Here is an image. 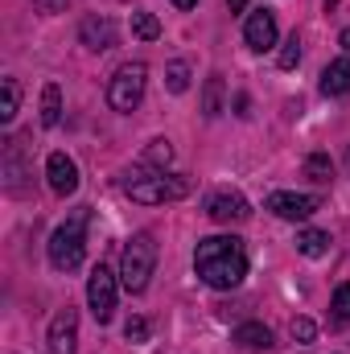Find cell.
Here are the masks:
<instances>
[{
  "label": "cell",
  "instance_id": "cell-1",
  "mask_svg": "<svg viewBox=\"0 0 350 354\" xmlns=\"http://www.w3.org/2000/svg\"><path fill=\"white\" fill-rule=\"evenodd\" d=\"M194 268L198 276L210 284V288H239L243 276H248V248L243 239L235 235H210V239H198V252H194Z\"/></svg>",
  "mask_w": 350,
  "mask_h": 354
},
{
  "label": "cell",
  "instance_id": "cell-2",
  "mask_svg": "<svg viewBox=\"0 0 350 354\" xmlns=\"http://www.w3.org/2000/svg\"><path fill=\"white\" fill-rule=\"evenodd\" d=\"M83 252H87V206H79L66 223L54 227V235H50V264L58 272H75L83 264Z\"/></svg>",
  "mask_w": 350,
  "mask_h": 354
},
{
  "label": "cell",
  "instance_id": "cell-3",
  "mask_svg": "<svg viewBox=\"0 0 350 354\" xmlns=\"http://www.w3.org/2000/svg\"><path fill=\"white\" fill-rule=\"evenodd\" d=\"M153 268H157V243H153L149 231H136L124 243V256H120V280H124V288L128 292H145Z\"/></svg>",
  "mask_w": 350,
  "mask_h": 354
},
{
  "label": "cell",
  "instance_id": "cell-4",
  "mask_svg": "<svg viewBox=\"0 0 350 354\" xmlns=\"http://www.w3.org/2000/svg\"><path fill=\"white\" fill-rule=\"evenodd\" d=\"M124 194L132 198V202H140V206H161V202H177V198H185L190 194V181L177 174H136L124 181Z\"/></svg>",
  "mask_w": 350,
  "mask_h": 354
},
{
  "label": "cell",
  "instance_id": "cell-5",
  "mask_svg": "<svg viewBox=\"0 0 350 354\" xmlns=\"http://www.w3.org/2000/svg\"><path fill=\"white\" fill-rule=\"evenodd\" d=\"M145 83H149V66L145 62H124L107 83V103L116 111H136L140 99H145Z\"/></svg>",
  "mask_w": 350,
  "mask_h": 354
},
{
  "label": "cell",
  "instance_id": "cell-6",
  "mask_svg": "<svg viewBox=\"0 0 350 354\" xmlns=\"http://www.w3.org/2000/svg\"><path fill=\"white\" fill-rule=\"evenodd\" d=\"M0 177H4V189L12 198L29 194V165H25V140L21 136H8L4 140V153H0Z\"/></svg>",
  "mask_w": 350,
  "mask_h": 354
},
{
  "label": "cell",
  "instance_id": "cell-7",
  "mask_svg": "<svg viewBox=\"0 0 350 354\" xmlns=\"http://www.w3.org/2000/svg\"><path fill=\"white\" fill-rule=\"evenodd\" d=\"M87 301H91V313H95V322L99 326H107L111 322V313H116V276H111V268H95L87 280Z\"/></svg>",
  "mask_w": 350,
  "mask_h": 354
},
{
  "label": "cell",
  "instance_id": "cell-8",
  "mask_svg": "<svg viewBox=\"0 0 350 354\" xmlns=\"http://www.w3.org/2000/svg\"><path fill=\"white\" fill-rule=\"evenodd\" d=\"M206 214L214 218V223H243V218H252V206H248V198L243 194H235V189H223V194H214L210 202H206Z\"/></svg>",
  "mask_w": 350,
  "mask_h": 354
},
{
  "label": "cell",
  "instance_id": "cell-9",
  "mask_svg": "<svg viewBox=\"0 0 350 354\" xmlns=\"http://www.w3.org/2000/svg\"><path fill=\"white\" fill-rule=\"evenodd\" d=\"M268 210L276 214V218H288V223H301V218H309L313 210H317V198H309V194H272L268 198Z\"/></svg>",
  "mask_w": 350,
  "mask_h": 354
},
{
  "label": "cell",
  "instance_id": "cell-10",
  "mask_svg": "<svg viewBox=\"0 0 350 354\" xmlns=\"http://www.w3.org/2000/svg\"><path fill=\"white\" fill-rule=\"evenodd\" d=\"M75 342H79V313L66 305L50 322V354H75Z\"/></svg>",
  "mask_w": 350,
  "mask_h": 354
},
{
  "label": "cell",
  "instance_id": "cell-11",
  "mask_svg": "<svg viewBox=\"0 0 350 354\" xmlns=\"http://www.w3.org/2000/svg\"><path fill=\"white\" fill-rule=\"evenodd\" d=\"M46 177H50V189L62 194V198H71V194L79 189V165H75L66 153H50V161H46Z\"/></svg>",
  "mask_w": 350,
  "mask_h": 354
},
{
  "label": "cell",
  "instance_id": "cell-12",
  "mask_svg": "<svg viewBox=\"0 0 350 354\" xmlns=\"http://www.w3.org/2000/svg\"><path fill=\"white\" fill-rule=\"evenodd\" d=\"M243 37H248V46L252 50H272L276 46V12L272 8H256L252 17H248V25H243Z\"/></svg>",
  "mask_w": 350,
  "mask_h": 354
},
{
  "label": "cell",
  "instance_id": "cell-13",
  "mask_svg": "<svg viewBox=\"0 0 350 354\" xmlns=\"http://www.w3.org/2000/svg\"><path fill=\"white\" fill-rule=\"evenodd\" d=\"M79 41L95 50V54H103V50H111L116 46V25L107 21V17H83V25H79Z\"/></svg>",
  "mask_w": 350,
  "mask_h": 354
},
{
  "label": "cell",
  "instance_id": "cell-14",
  "mask_svg": "<svg viewBox=\"0 0 350 354\" xmlns=\"http://www.w3.org/2000/svg\"><path fill=\"white\" fill-rule=\"evenodd\" d=\"M350 91V58H338L322 71V95H347Z\"/></svg>",
  "mask_w": 350,
  "mask_h": 354
},
{
  "label": "cell",
  "instance_id": "cell-15",
  "mask_svg": "<svg viewBox=\"0 0 350 354\" xmlns=\"http://www.w3.org/2000/svg\"><path fill=\"white\" fill-rule=\"evenodd\" d=\"M42 124L46 128H58L62 124V87L58 83H46L42 87Z\"/></svg>",
  "mask_w": 350,
  "mask_h": 354
},
{
  "label": "cell",
  "instance_id": "cell-16",
  "mask_svg": "<svg viewBox=\"0 0 350 354\" xmlns=\"http://www.w3.org/2000/svg\"><path fill=\"white\" fill-rule=\"evenodd\" d=\"M235 342H239L243 351H268V346H272V330L260 326V322H248V326L235 330Z\"/></svg>",
  "mask_w": 350,
  "mask_h": 354
},
{
  "label": "cell",
  "instance_id": "cell-17",
  "mask_svg": "<svg viewBox=\"0 0 350 354\" xmlns=\"http://www.w3.org/2000/svg\"><path fill=\"white\" fill-rule=\"evenodd\" d=\"M223 95H227L223 79H219V75H210V79H206V87H202V115H206V120L223 115Z\"/></svg>",
  "mask_w": 350,
  "mask_h": 354
},
{
  "label": "cell",
  "instance_id": "cell-18",
  "mask_svg": "<svg viewBox=\"0 0 350 354\" xmlns=\"http://www.w3.org/2000/svg\"><path fill=\"white\" fill-rule=\"evenodd\" d=\"M17 107H21V83L17 79H4L0 83V124H12Z\"/></svg>",
  "mask_w": 350,
  "mask_h": 354
},
{
  "label": "cell",
  "instance_id": "cell-19",
  "mask_svg": "<svg viewBox=\"0 0 350 354\" xmlns=\"http://www.w3.org/2000/svg\"><path fill=\"white\" fill-rule=\"evenodd\" d=\"M326 248H330V235H326V231H301V235H297V252L309 256V260L326 256Z\"/></svg>",
  "mask_w": 350,
  "mask_h": 354
},
{
  "label": "cell",
  "instance_id": "cell-20",
  "mask_svg": "<svg viewBox=\"0 0 350 354\" xmlns=\"http://www.w3.org/2000/svg\"><path fill=\"white\" fill-rule=\"evenodd\" d=\"M305 177L317 181V185H330V181H334V165H330V157H326V153H313V157L305 161Z\"/></svg>",
  "mask_w": 350,
  "mask_h": 354
},
{
  "label": "cell",
  "instance_id": "cell-21",
  "mask_svg": "<svg viewBox=\"0 0 350 354\" xmlns=\"http://www.w3.org/2000/svg\"><path fill=\"white\" fill-rule=\"evenodd\" d=\"M132 33H136L140 41H157V37H161V21H157L153 12H132Z\"/></svg>",
  "mask_w": 350,
  "mask_h": 354
},
{
  "label": "cell",
  "instance_id": "cell-22",
  "mask_svg": "<svg viewBox=\"0 0 350 354\" xmlns=\"http://www.w3.org/2000/svg\"><path fill=\"white\" fill-rule=\"evenodd\" d=\"M145 165L169 169V165H174V145H169V140H153V145L145 149Z\"/></svg>",
  "mask_w": 350,
  "mask_h": 354
},
{
  "label": "cell",
  "instance_id": "cell-23",
  "mask_svg": "<svg viewBox=\"0 0 350 354\" xmlns=\"http://www.w3.org/2000/svg\"><path fill=\"white\" fill-rule=\"evenodd\" d=\"M165 87L174 91V95H181V91L190 87V66L185 62H169L165 66Z\"/></svg>",
  "mask_w": 350,
  "mask_h": 354
},
{
  "label": "cell",
  "instance_id": "cell-24",
  "mask_svg": "<svg viewBox=\"0 0 350 354\" xmlns=\"http://www.w3.org/2000/svg\"><path fill=\"white\" fill-rule=\"evenodd\" d=\"M276 62H280V71H293V66L301 62V41H297V33H293V37L284 41V50L276 54Z\"/></svg>",
  "mask_w": 350,
  "mask_h": 354
},
{
  "label": "cell",
  "instance_id": "cell-25",
  "mask_svg": "<svg viewBox=\"0 0 350 354\" xmlns=\"http://www.w3.org/2000/svg\"><path fill=\"white\" fill-rule=\"evenodd\" d=\"M330 309H334V322H350V284H342V288L334 292Z\"/></svg>",
  "mask_w": 350,
  "mask_h": 354
},
{
  "label": "cell",
  "instance_id": "cell-26",
  "mask_svg": "<svg viewBox=\"0 0 350 354\" xmlns=\"http://www.w3.org/2000/svg\"><path fill=\"white\" fill-rule=\"evenodd\" d=\"M293 338H297V342H313V338H317V326H313L309 317H293Z\"/></svg>",
  "mask_w": 350,
  "mask_h": 354
},
{
  "label": "cell",
  "instance_id": "cell-27",
  "mask_svg": "<svg viewBox=\"0 0 350 354\" xmlns=\"http://www.w3.org/2000/svg\"><path fill=\"white\" fill-rule=\"evenodd\" d=\"M124 334H128V342H145V338H149V322H145V317H128Z\"/></svg>",
  "mask_w": 350,
  "mask_h": 354
},
{
  "label": "cell",
  "instance_id": "cell-28",
  "mask_svg": "<svg viewBox=\"0 0 350 354\" xmlns=\"http://www.w3.org/2000/svg\"><path fill=\"white\" fill-rule=\"evenodd\" d=\"M66 4H71V0H37L42 12H66Z\"/></svg>",
  "mask_w": 350,
  "mask_h": 354
},
{
  "label": "cell",
  "instance_id": "cell-29",
  "mask_svg": "<svg viewBox=\"0 0 350 354\" xmlns=\"http://www.w3.org/2000/svg\"><path fill=\"white\" fill-rule=\"evenodd\" d=\"M227 4H231V12H243L248 8V0H227Z\"/></svg>",
  "mask_w": 350,
  "mask_h": 354
},
{
  "label": "cell",
  "instance_id": "cell-30",
  "mask_svg": "<svg viewBox=\"0 0 350 354\" xmlns=\"http://www.w3.org/2000/svg\"><path fill=\"white\" fill-rule=\"evenodd\" d=\"M177 8H194V4H198V0H174Z\"/></svg>",
  "mask_w": 350,
  "mask_h": 354
},
{
  "label": "cell",
  "instance_id": "cell-31",
  "mask_svg": "<svg viewBox=\"0 0 350 354\" xmlns=\"http://www.w3.org/2000/svg\"><path fill=\"white\" fill-rule=\"evenodd\" d=\"M338 41H342V46L350 50V29H342V37H338Z\"/></svg>",
  "mask_w": 350,
  "mask_h": 354
}]
</instances>
